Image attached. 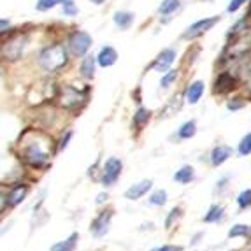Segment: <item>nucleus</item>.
<instances>
[{"instance_id": "nucleus-1", "label": "nucleus", "mask_w": 251, "mask_h": 251, "mask_svg": "<svg viewBox=\"0 0 251 251\" xmlns=\"http://www.w3.org/2000/svg\"><path fill=\"white\" fill-rule=\"evenodd\" d=\"M51 137H48L41 130H25L20 137V156L30 167H44L51 158Z\"/></svg>"}, {"instance_id": "nucleus-2", "label": "nucleus", "mask_w": 251, "mask_h": 251, "mask_svg": "<svg viewBox=\"0 0 251 251\" xmlns=\"http://www.w3.org/2000/svg\"><path fill=\"white\" fill-rule=\"evenodd\" d=\"M69 62L67 50L62 44L46 46L39 53V65L46 72H58L62 71Z\"/></svg>"}, {"instance_id": "nucleus-3", "label": "nucleus", "mask_w": 251, "mask_h": 251, "mask_svg": "<svg viewBox=\"0 0 251 251\" xmlns=\"http://www.w3.org/2000/svg\"><path fill=\"white\" fill-rule=\"evenodd\" d=\"M251 53V28H246L239 35L232 37L228 41L225 51L222 54V62H234V60H241Z\"/></svg>"}, {"instance_id": "nucleus-4", "label": "nucleus", "mask_w": 251, "mask_h": 251, "mask_svg": "<svg viewBox=\"0 0 251 251\" xmlns=\"http://www.w3.org/2000/svg\"><path fill=\"white\" fill-rule=\"evenodd\" d=\"M86 95H88V90L81 92L74 86H62L58 90V95H56V102H58L60 107L67 109V111H74V109H79L81 105H84Z\"/></svg>"}, {"instance_id": "nucleus-5", "label": "nucleus", "mask_w": 251, "mask_h": 251, "mask_svg": "<svg viewBox=\"0 0 251 251\" xmlns=\"http://www.w3.org/2000/svg\"><path fill=\"white\" fill-rule=\"evenodd\" d=\"M67 48L74 56H84V54L88 53V50L92 48V35L79 30V32H74V34L69 35V41H67Z\"/></svg>"}, {"instance_id": "nucleus-6", "label": "nucleus", "mask_w": 251, "mask_h": 251, "mask_svg": "<svg viewBox=\"0 0 251 251\" xmlns=\"http://www.w3.org/2000/svg\"><path fill=\"white\" fill-rule=\"evenodd\" d=\"M23 50H25V37L18 34L4 42V46H2V56H4L5 60L14 62V60L21 58Z\"/></svg>"}, {"instance_id": "nucleus-7", "label": "nucleus", "mask_w": 251, "mask_h": 251, "mask_svg": "<svg viewBox=\"0 0 251 251\" xmlns=\"http://www.w3.org/2000/svg\"><path fill=\"white\" fill-rule=\"evenodd\" d=\"M122 167H123V163L120 158H116V156L107 158V162H105V165H104V171H102V183H104L105 186H113L118 181V177L122 176Z\"/></svg>"}, {"instance_id": "nucleus-8", "label": "nucleus", "mask_w": 251, "mask_h": 251, "mask_svg": "<svg viewBox=\"0 0 251 251\" xmlns=\"http://www.w3.org/2000/svg\"><path fill=\"white\" fill-rule=\"evenodd\" d=\"M218 21H220V16H211V18H204V20L195 21L193 25H190L188 28H186V32L183 34V39H195V37H199V35L205 34L207 30H211L216 25Z\"/></svg>"}, {"instance_id": "nucleus-9", "label": "nucleus", "mask_w": 251, "mask_h": 251, "mask_svg": "<svg viewBox=\"0 0 251 251\" xmlns=\"http://www.w3.org/2000/svg\"><path fill=\"white\" fill-rule=\"evenodd\" d=\"M174 58H176V51L172 50V48H167V50H163L162 53L156 56L151 67L155 69L156 72H169V67L172 65Z\"/></svg>"}, {"instance_id": "nucleus-10", "label": "nucleus", "mask_w": 251, "mask_h": 251, "mask_svg": "<svg viewBox=\"0 0 251 251\" xmlns=\"http://www.w3.org/2000/svg\"><path fill=\"white\" fill-rule=\"evenodd\" d=\"M111 216H113V213H111V211H104V213L99 214V216H97L95 220L92 222V226H90L92 234L97 235V237H102V235H104L105 232L109 230Z\"/></svg>"}, {"instance_id": "nucleus-11", "label": "nucleus", "mask_w": 251, "mask_h": 251, "mask_svg": "<svg viewBox=\"0 0 251 251\" xmlns=\"http://www.w3.org/2000/svg\"><path fill=\"white\" fill-rule=\"evenodd\" d=\"M151 186H153V181L151 179H144V181H141V183L132 184L125 192V199H128V201H139V199L144 197V195L150 192Z\"/></svg>"}, {"instance_id": "nucleus-12", "label": "nucleus", "mask_w": 251, "mask_h": 251, "mask_svg": "<svg viewBox=\"0 0 251 251\" xmlns=\"http://www.w3.org/2000/svg\"><path fill=\"white\" fill-rule=\"evenodd\" d=\"M235 84H237V81H235V77L230 72H222V74L216 77V81H214V92L226 93V92H230V90H234Z\"/></svg>"}, {"instance_id": "nucleus-13", "label": "nucleus", "mask_w": 251, "mask_h": 251, "mask_svg": "<svg viewBox=\"0 0 251 251\" xmlns=\"http://www.w3.org/2000/svg\"><path fill=\"white\" fill-rule=\"evenodd\" d=\"M116 60H118V53L113 46H104L99 51V54H97V62H99L100 67H111V65L116 63Z\"/></svg>"}, {"instance_id": "nucleus-14", "label": "nucleus", "mask_w": 251, "mask_h": 251, "mask_svg": "<svg viewBox=\"0 0 251 251\" xmlns=\"http://www.w3.org/2000/svg\"><path fill=\"white\" fill-rule=\"evenodd\" d=\"M232 155H234V150L230 146H223V144L222 146H216L213 150V153H211V163H213L214 167H218V165L225 163Z\"/></svg>"}, {"instance_id": "nucleus-15", "label": "nucleus", "mask_w": 251, "mask_h": 251, "mask_svg": "<svg viewBox=\"0 0 251 251\" xmlns=\"http://www.w3.org/2000/svg\"><path fill=\"white\" fill-rule=\"evenodd\" d=\"M204 81H193L190 84L188 88H186V102L192 105H195L199 100H201V97L204 95Z\"/></svg>"}, {"instance_id": "nucleus-16", "label": "nucleus", "mask_w": 251, "mask_h": 251, "mask_svg": "<svg viewBox=\"0 0 251 251\" xmlns=\"http://www.w3.org/2000/svg\"><path fill=\"white\" fill-rule=\"evenodd\" d=\"M26 192H28V186H26V184H18V186H14L7 195V204L11 205V207H16L18 204H21V202L25 201Z\"/></svg>"}, {"instance_id": "nucleus-17", "label": "nucleus", "mask_w": 251, "mask_h": 251, "mask_svg": "<svg viewBox=\"0 0 251 251\" xmlns=\"http://www.w3.org/2000/svg\"><path fill=\"white\" fill-rule=\"evenodd\" d=\"M95 63H99V62H97V56H93V54H86L83 58L79 72L84 79H92L93 77V74H95Z\"/></svg>"}, {"instance_id": "nucleus-18", "label": "nucleus", "mask_w": 251, "mask_h": 251, "mask_svg": "<svg viewBox=\"0 0 251 251\" xmlns=\"http://www.w3.org/2000/svg\"><path fill=\"white\" fill-rule=\"evenodd\" d=\"M113 21L116 26H120L122 30H126L134 23V14L128 13V11H118V13H114Z\"/></svg>"}, {"instance_id": "nucleus-19", "label": "nucleus", "mask_w": 251, "mask_h": 251, "mask_svg": "<svg viewBox=\"0 0 251 251\" xmlns=\"http://www.w3.org/2000/svg\"><path fill=\"white\" fill-rule=\"evenodd\" d=\"M77 239H79V235L75 234H71L65 241H60V243L53 244L51 246V251H74L75 250V244H77Z\"/></svg>"}, {"instance_id": "nucleus-20", "label": "nucleus", "mask_w": 251, "mask_h": 251, "mask_svg": "<svg viewBox=\"0 0 251 251\" xmlns=\"http://www.w3.org/2000/svg\"><path fill=\"white\" fill-rule=\"evenodd\" d=\"M151 120V111L146 107H139L137 111H135L134 114V126L137 130L144 128V126L148 125V122Z\"/></svg>"}, {"instance_id": "nucleus-21", "label": "nucleus", "mask_w": 251, "mask_h": 251, "mask_svg": "<svg viewBox=\"0 0 251 251\" xmlns=\"http://www.w3.org/2000/svg\"><path fill=\"white\" fill-rule=\"evenodd\" d=\"M193 177H195V171H193L192 165H184V167H181L179 171L174 174V181L181 184H188Z\"/></svg>"}, {"instance_id": "nucleus-22", "label": "nucleus", "mask_w": 251, "mask_h": 251, "mask_svg": "<svg viewBox=\"0 0 251 251\" xmlns=\"http://www.w3.org/2000/svg\"><path fill=\"white\" fill-rule=\"evenodd\" d=\"M179 7H181L179 0H162V4H160V7H158V13H160V16H169V14L176 13Z\"/></svg>"}, {"instance_id": "nucleus-23", "label": "nucleus", "mask_w": 251, "mask_h": 251, "mask_svg": "<svg viewBox=\"0 0 251 251\" xmlns=\"http://www.w3.org/2000/svg\"><path fill=\"white\" fill-rule=\"evenodd\" d=\"M195 134H197V125H195V122L183 123L181 128L177 130V137L179 139H192Z\"/></svg>"}, {"instance_id": "nucleus-24", "label": "nucleus", "mask_w": 251, "mask_h": 251, "mask_svg": "<svg viewBox=\"0 0 251 251\" xmlns=\"http://www.w3.org/2000/svg\"><path fill=\"white\" fill-rule=\"evenodd\" d=\"M222 216H223L222 205H211L209 211H207V214L204 216V222L205 223H214V222H218V220H222Z\"/></svg>"}, {"instance_id": "nucleus-25", "label": "nucleus", "mask_w": 251, "mask_h": 251, "mask_svg": "<svg viewBox=\"0 0 251 251\" xmlns=\"http://www.w3.org/2000/svg\"><path fill=\"white\" fill-rule=\"evenodd\" d=\"M251 232V228L248 225H243V223H239V225H234L228 230V237L230 239H235V237H244Z\"/></svg>"}, {"instance_id": "nucleus-26", "label": "nucleus", "mask_w": 251, "mask_h": 251, "mask_svg": "<svg viewBox=\"0 0 251 251\" xmlns=\"http://www.w3.org/2000/svg\"><path fill=\"white\" fill-rule=\"evenodd\" d=\"M165 202H167V192H165V190H156L150 197L151 205H163Z\"/></svg>"}, {"instance_id": "nucleus-27", "label": "nucleus", "mask_w": 251, "mask_h": 251, "mask_svg": "<svg viewBox=\"0 0 251 251\" xmlns=\"http://www.w3.org/2000/svg\"><path fill=\"white\" fill-rule=\"evenodd\" d=\"M251 153V134H246L243 139H241V143H239V155H250Z\"/></svg>"}, {"instance_id": "nucleus-28", "label": "nucleus", "mask_w": 251, "mask_h": 251, "mask_svg": "<svg viewBox=\"0 0 251 251\" xmlns=\"http://www.w3.org/2000/svg\"><path fill=\"white\" fill-rule=\"evenodd\" d=\"M177 79V71H169V72H165V74L162 75V81H160V86L162 88H169L174 81Z\"/></svg>"}, {"instance_id": "nucleus-29", "label": "nucleus", "mask_w": 251, "mask_h": 251, "mask_svg": "<svg viewBox=\"0 0 251 251\" xmlns=\"http://www.w3.org/2000/svg\"><path fill=\"white\" fill-rule=\"evenodd\" d=\"M237 204L241 209H246L251 205V190H244V192L239 193L237 197Z\"/></svg>"}, {"instance_id": "nucleus-30", "label": "nucleus", "mask_w": 251, "mask_h": 251, "mask_svg": "<svg viewBox=\"0 0 251 251\" xmlns=\"http://www.w3.org/2000/svg\"><path fill=\"white\" fill-rule=\"evenodd\" d=\"M60 4L63 5V14H65V16H74V14H77V7L74 5V0H60Z\"/></svg>"}, {"instance_id": "nucleus-31", "label": "nucleus", "mask_w": 251, "mask_h": 251, "mask_svg": "<svg viewBox=\"0 0 251 251\" xmlns=\"http://www.w3.org/2000/svg\"><path fill=\"white\" fill-rule=\"evenodd\" d=\"M60 0H39L37 2V11H50V9H53L54 5H58Z\"/></svg>"}, {"instance_id": "nucleus-32", "label": "nucleus", "mask_w": 251, "mask_h": 251, "mask_svg": "<svg viewBox=\"0 0 251 251\" xmlns=\"http://www.w3.org/2000/svg\"><path fill=\"white\" fill-rule=\"evenodd\" d=\"M246 2L248 0H230V4H228V7H226V13H235V11H239Z\"/></svg>"}, {"instance_id": "nucleus-33", "label": "nucleus", "mask_w": 251, "mask_h": 251, "mask_svg": "<svg viewBox=\"0 0 251 251\" xmlns=\"http://www.w3.org/2000/svg\"><path fill=\"white\" fill-rule=\"evenodd\" d=\"M72 135H74V132H72V130H67V132H65V135H63V137L60 139V144H58V151L65 150V148L69 146V141H71V139H72Z\"/></svg>"}, {"instance_id": "nucleus-34", "label": "nucleus", "mask_w": 251, "mask_h": 251, "mask_svg": "<svg viewBox=\"0 0 251 251\" xmlns=\"http://www.w3.org/2000/svg\"><path fill=\"white\" fill-rule=\"evenodd\" d=\"M244 104H246V102H244L243 99H234V100H230L226 104V109H228V111H237V109L244 107Z\"/></svg>"}, {"instance_id": "nucleus-35", "label": "nucleus", "mask_w": 251, "mask_h": 251, "mask_svg": "<svg viewBox=\"0 0 251 251\" xmlns=\"http://www.w3.org/2000/svg\"><path fill=\"white\" fill-rule=\"evenodd\" d=\"M179 213H181V211L177 209V207L171 211V214H169V218H167V222H165V226H167V228H171L172 223H174V220H177V216H179Z\"/></svg>"}, {"instance_id": "nucleus-36", "label": "nucleus", "mask_w": 251, "mask_h": 251, "mask_svg": "<svg viewBox=\"0 0 251 251\" xmlns=\"http://www.w3.org/2000/svg\"><path fill=\"white\" fill-rule=\"evenodd\" d=\"M151 251H183L181 246H174V244H163L160 248H153Z\"/></svg>"}, {"instance_id": "nucleus-37", "label": "nucleus", "mask_w": 251, "mask_h": 251, "mask_svg": "<svg viewBox=\"0 0 251 251\" xmlns=\"http://www.w3.org/2000/svg\"><path fill=\"white\" fill-rule=\"evenodd\" d=\"M107 201V193H99V197H97V204H104Z\"/></svg>"}, {"instance_id": "nucleus-38", "label": "nucleus", "mask_w": 251, "mask_h": 251, "mask_svg": "<svg viewBox=\"0 0 251 251\" xmlns=\"http://www.w3.org/2000/svg\"><path fill=\"white\" fill-rule=\"evenodd\" d=\"M5 25H9V23L5 20H2V32H5Z\"/></svg>"}, {"instance_id": "nucleus-39", "label": "nucleus", "mask_w": 251, "mask_h": 251, "mask_svg": "<svg viewBox=\"0 0 251 251\" xmlns=\"http://www.w3.org/2000/svg\"><path fill=\"white\" fill-rule=\"evenodd\" d=\"M246 86H248V90H250V93H251V75H250V79H248Z\"/></svg>"}, {"instance_id": "nucleus-40", "label": "nucleus", "mask_w": 251, "mask_h": 251, "mask_svg": "<svg viewBox=\"0 0 251 251\" xmlns=\"http://www.w3.org/2000/svg\"><path fill=\"white\" fill-rule=\"evenodd\" d=\"M90 2H93V4L99 5V4H102V2H105V0H90Z\"/></svg>"}]
</instances>
